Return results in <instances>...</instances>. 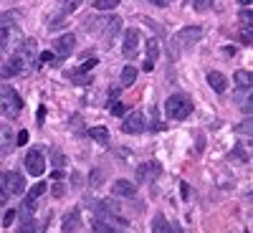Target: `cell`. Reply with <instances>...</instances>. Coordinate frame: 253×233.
<instances>
[{"mask_svg": "<svg viewBox=\"0 0 253 233\" xmlns=\"http://www.w3.org/2000/svg\"><path fill=\"white\" fill-rule=\"evenodd\" d=\"M84 28H86L89 33H94L96 38H101L104 44H112V38L122 31V18L117 15H99V18H86V23H84Z\"/></svg>", "mask_w": 253, "mask_h": 233, "instance_id": "1", "label": "cell"}, {"mask_svg": "<svg viewBox=\"0 0 253 233\" xmlns=\"http://www.w3.org/2000/svg\"><path fill=\"white\" fill-rule=\"evenodd\" d=\"M0 112L10 119L23 112V99H20V94L10 87V84H0Z\"/></svg>", "mask_w": 253, "mask_h": 233, "instance_id": "2", "label": "cell"}, {"mask_svg": "<svg viewBox=\"0 0 253 233\" xmlns=\"http://www.w3.org/2000/svg\"><path fill=\"white\" fill-rule=\"evenodd\" d=\"M165 112H167V119H172V122L187 119V114L193 112V101H190V96H185V94H172L165 101Z\"/></svg>", "mask_w": 253, "mask_h": 233, "instance_id": "3", "label": "cell"}, {"mask_svg": "<svg viewBox=\"0 0 253 233\" xmlns=\"http://www.w3.org/2000/svg\"><path fill=\"white\" fill-rule=\"evenodd\" d=\"M26 190V180L23 175H18V173H0V193H5V195H20Z\"/></svg>", "mask_w": 253, "mask_h": 233, "instance_id": "4", "label": "cell"}, {"mask_svg": "<svg viewBox=\"0 0 253 233\" xmlns=\"http://www.w3.org/2000/svg\"><path fill=\"white\" fill-rule=\"evenodd\" d=\"M23 165H26V173L28 175H33V178H41L46 173V157L41 155L38 150H31V152H26V160H23Z\"/></svg>", "mask_w": 253, "mask_h": 233, "instance_id": "5", "label": "cell"}, {"mask_svg": "<svg viewBox=\"0 0 253 233\" xmlns=\"http://www.w3.org/2000/svg\"><path fill=\"white\" fill-rule=\"evenodd\" d=\"M74 48H76V36H74V33L58 36V38L53 41V53H56V56H61V58L71 56V53H74Z\"/></svg>", "mask_w": 253, "mask_h": 233, "instance_id": "6", "label": "cell"}, {"mask_svg": "<svg viewBox=\"0 0 253 233\" xmlns=\"http://www.w3.org/2000/svg\"><path fill=\"white\" fill-rule=\"evenodd\" d=\"M15 58L20 61V66H23V71H28L33 66V58H36V41L33 38H26V44L18 48Z\"/></svg>", "mask_w": 253, "mask_h": 233, "instance_id": "7", "label": "cell"}, {"mask_svg": "<svg viewBox=\"0 0 253 233\" xmlns=\"http://www.w3.org/2000/svg\"><path fill=\"white\" fill-rule=\"evenodd\" d=\"M162 175V165L157 160H150L147 165H142L137 170V183H155Z\"/></svg>", "mask_w": 253, "mask_h": 233, "instance_id": "8", "label": "cell"}, {"mask_svg": "<svg viewBox=\"0 0 253 233\" xmlns=\"http://www.w3.org/2000/svg\"><path fill=\"white\" fill-rule=\"evenodd\" d=\"M144 127H147V124H144L142 112H132L129 117L122 122V132H124V135H142Z\"/></svg>", "mask_w": 253, "mask_h": 233, "instance_id": "9", "label": "cell"}, {"mask_svg": "<svg viewBox=\"0 0 253 233\" xmlns=\"http://www.w3.org/2000/svg\"><path fill=\"white\" fill-rule=\"evenodd\" d=\"M200 38H203V28L200 26H187V28H182L175 36V41H177L180 46H193V44H198Z\"/></svg>", "mask_w": 253, "mask_h": 233, "instance_id": "10", "label": "cell"}, {"mask_svg": "<svg viewBox=\"0 0 253 233\" xmlns=\"http://www.w3.org/2000/svg\"><path fill=\"white\" fill-rule=\"evenodd\" d=\"M124 56L126 58H134L137 56V51H139V31L137 28H126V33H124Z\"/></svg>", "mask_w": 253, "mask_h": 233, "instance_id": "11", "label": "cell"}, {"mask_svg": "<svg viewBox=\"0 0 253 233\" xmlns=\"http://www.w3.org/2000/svg\"><path fill=\"white\" fill-rule=\"evenodd\" d=\"M46 193V183H38V185H33L28 193H26V203H23V210L26 213H33L36 210V205H38V198Z\"/></svg>", "mask_w": 253, "mask_h": 233, "instance_id": "12", "label": "cell"}, {"mask_svg": "<svg viewBox=\"0 0 253 233\" xmlns=\"http://www.w3.org/2000/svg\"><path fill=\"white\" fill-rule=\"evenodd\" d=\"M157 56H160V41H157V38H150V41H147L144 71H152V69H155V63H157Z\"/></svg>", "mask_w": 253, "mask_h": 233, "instance_id": "13", "label": "cell"}, {"mask_svg": "<svg viewBox=\"0 0 253 233\" xmlns=\"http://www.w3.org/2000/svg\"><path fill=\"white\" fill-rule=\"evenodd\" d=\"M112 193L119 195V198H134L137 193V183H129V180H117L112 185Z\"/></svg>", "mask_w": 253, "mask_h": 233, "instance_id": "14", "label": "cell"}, {"mask_svg": "<svg viewBox=\"0 0 253 233\" xmlns=\"http://www.w3.org/2000/svg\"><path fill=\"white\" fill-rule=\"evenodd\" d=\"M81 228V216H79V210H71L69 216H63V223H61V231L63 233H76Z\"/></svg>", "mask_w": 253, "mask_h": 233, "instance_id": "15", "label": "cell"}, {"mask_svg": "<svg viewBox=\"0 0 253 233\" xmlns=\"http://www.w3.org/2000/svg\"><path fill=\"white\" fill-rule=\"evenodd\" d=\"M152 231L155 233H182V228L180 226H175V223H170L165 216H157L155 218V223H152Z\"/></svg>", "mask_w": 253, "mask_h": 233, "instance_id": "16", "label": "cell"}, {"mask_svg": "<svg viewBox=\"0 0 253 233\" xmlns=\"http://www.w3.org/2000/svg\"><path fill=\"white\" fill-rule=\"evenodd\" d=\"M18 74H23V66H20V61L15 56L8 58L3 66H0V76H3V79H10V76H18Z\"/></svg>", "mask_w": 253, "mask_h": 233, "instance_id": "17", "label": "cell"}, {"mask_svg": "<svg viewBox=\"0 0 253 233\" xmlns=\"http://www.w3.org/2000/svg\"><path fill=\"white\" fill-rule=\"evenodd\" d=\"M208 84L213 87V92H218V94H223L225 89H228V79L220 74V71H210L208 74Z\"/></svg>", "mask_w": 253, "mask_h": 233, "instance_id": "18", "label": "cell"}, {"mask_svg": "<svg viewBox=\"0 0 253 233\" xmlns=\"http://www.w3.org/2000/svg\"><path fill=\"white\" fill-rule=\"evenodd\" d=\"M13 132H10V127L8 124H0V152H8L13 150Z\"/></svg>", "mask_w": 253, "mask_h": 233, "instance_id": "19", "label": "cell"}, {"mask_svg": "<svg viewBox=\"0 0 253 233\" xmlns=\"http://www.w3.org/2000/svg\"><path fill=\"white\" fill-rule=\"evenodd\" d=\"M20 18H23V13H20V10H5V13H0V28L15 26Z\"/></svg>", "mask_w": 253, "mask_h": 233, "instance_id": "20", "label": "cell"}, {"mask_svg": "<svg viewBox=\"0 0 253 233\" xmlns=\"http://www.w3.org/2000/svg\"><path fill=\"white\" fill-rule=\"evenodd\" d=\"M69 26V13H53L51 18H48V28L51 31H58V28H66Z\"/></svg>", "mask_w": 253, "mask_h": 233, "instance_id": "21", "label": "cell"}, {"mask_svg": "<svg viewBox=\"0 0 253 233\" xmlns=\"http://www.w3.org/2000/svg\"><path fill=\"white\" fill-rule=\"evenodd\" d=\"M233 79H236V84L241 89H251V84H253V76H251V71H246V69H238L236 74H233Z\"/></svg>", "mask_w": 253, "mask_h": 233, "instance_id": "22", "label": "cell"}, {"mask_svg": "<svg viewBox=\"0 0 253 233\" xmlns=\"http://www.w3.org/2000/svg\"><path fill=\"white\" fill-rule=\"evenodd\" d=\"M15 233H41V226H38L33 218H26V216H23V221H20V226H18Z\"/></svg>", "mask_w": 253, "mask_h": 233, "instance_id": "23", "label": "cell"}, {"mask_svg": "<svg viewBox=\"0 0 253 233\" xmlns=\"http://www.w3.org/2000/svg\"><path fill=\"white\" fill-rule=\"evenodd\" d=\"M94 233H122V228H117V226H112V223H107V221L96 218V221H94Z\"/></svg>", "mask_w": 253, "mask_h": 233, "instance_id": "24", "label": "cell"}, {"mask_svg": "<svg viewBox=\"0 0 253 233\" xmlns=\"http://www.w3.org/2000/svg\"><path fill=\"white\" fill-rule=\"evenodd\" d=\"M69 79H71L74 84H79V87H89V84L94 81L89 74H84V71H79V69H76V71H69Z\"/></svg>", "mask_w": 253, "mask_h": 233, "instance_id": "25", "label": "cell"}, {"mask_svg": "<svg viewBox=\"0 0 253 233\" xmlns=\"http://www.w3.org/2000/svg\"><path fill=\"white\" fill-rule=\"evenodd\" d=\"M137 79V69L134 66H124L122 69V87H132Z\"/></svg>", "mask_w": 253, "mask_h": 233, "instance_id": "26", "label": "cell"}, {"mask_svg": "<svg viewBox=\"0 0 253 233\" xmlns=\"http://www.w3.org/2000/svg\"><path fill=\"white\" fill-rule=\"evenodd\" d=\"M89 137L96 140V142H101V144H107V142H109V132L104 130V127H91V130H89Z\"/></svg>", "mask_w": 253, "mask_h": 233, "instance_id": "27", "label": "cell"}, {"mask_svg": "<svg viewBox=\"0 0 253 233\" xmlns=\"http://www.w3.org/2000/svg\"><path fill=\"white\" fill-rule=\"evenodd\" d=\"M38 63H41V66H53V63H56V53L53 51H43L38 56Z\"/></svg>", "mask_w": 253, "mask_h": 233, "instance_id": "28", "label": "cell"}, {"mask_svg": "<svg viewBox=\"0 0 253 233\" xmlns=\"http://www.w3.org/2000/svg\"><path fill=\"white\" fill-rule=\"evenodd\" d=\"M81 3H84V0H61V10H63V13H71V10H76Z\"/></svg>", "mask_w": 253, "mask_h": 233, "instance_id": "29", "label": "cell"}, {"mask_svg": "<svg viewBox=\"0 0 253 233\" xmlns=\"http://www.w3.org/2000/svg\"><path fill=\"white\" fill-rule=\"evenodd\" d=\"M99 10H114L117 5H119V0H96V3H94Z\"/></svg>", "mask_w": 253, "mask_h": 233, "instance_id": "30", "label": "cell"}, {"mask_svg": "<svg viewBox=\"0 0 253 233\" xmlns=\"http://www.w3.org/2000/svg\"><path fill=\"white\" fill-rule=\"evenodd\" d=\"M241 44H243V46H251V44H253V33H251V26H243V31H241Z\"/></svg>", "mask_w": 253, "mask_h": 233, "instance_id": "31", "label": "cell"}, {"mask_svg": "<svg viewBox=\"0 0 253 233\" xmlns=\"http://www.w3.org/2000/svg\"><path fill=\"white\" fill-rule=\"evenodd\" d=\"M101 180H104V173H101V170H91V175H89V185H91V187H99Z\"/></svg>", "mask_w": 253, "mask_h": 233, "instance_id": "32", "label": "cell"}, {"mask_svg": "<svg viewBox=\"0 0 253 233\" xmlns=\"http://www.w3.org/2000/svg\"><path fill=\"white\" fill-rule=\"evenodd\" d=\"M81 61H84V63H81V66H79V71H84V74H86L89 69H94V66H96V58H94V56H89V58L84 56Z\"/></svg>", "mask_w": 253, "mask_h": 233, "instance_id": "33", "label": "cell"}, {"mask_svg": "<svg viewBox=\"0 0 253 233\" xmlns=\"http://www.w3.org/2000/svg\"><path fill=\"white\" fill-rule=\"evenodd\" d=\"M236 132H238V135H248V140H251V117L243 119V122L236 127Z\"/></svg>", "mask_w": 253, "mask_h": 233, "instance_id": "34", "label": "cell"}, {"mask_svg": "<svg viewBox=\"0 0 253 233\" xmlns=\"http://www.w3.org/2000/svg\"><path fill=\"white\" fill-rule=\"evenodd\" d=\"M210 5H213V0H193V8H195L198 13H205Z\"/></svg>", "mask_w": 253, "mask_h": 233, "instance_id": "35", "label": "cell"}, {"mask_svg": "<svg viewBox=\"0 0 253 233\" xmlns=\"http://www.w3.org/2000/svg\"><path fill=\"white\" fill-rule=\"evenodd\" d=\"M51 193H53V198H63V193H66V185H63L61 180H56L53 187H51Z\"/></svg>", "mask_w": 253, "mask_h": 233, "instance_id": "36", "label": "cell"}, {"mask_svg": "<svg viewBox=\"0 0 253 233\" xmlns=\"http://www.w3.org/2000/svg\"><path fill=\"white\" fill-rule=\"evenodd\" d=\"M10 44V36H8V28H0V53L5 51V46Z\"/></svg>", "mask_w": 253, "mask_h": 233, "instance_id": "37", "label": "cell"}, {"mask_svg": "<svg viewBox=\"0 0 253 233\" xmlns=\"http://www.w3.org/2000/svg\"><path fill=\"white\" fill-rule=\"evenodd\" d=\"M238 18H241V23H243V26H251V23H253V13H251V8H248V10H241Z\"/></svg>", "mask_w": 253, "mask_h": 233, "instance_id": "38", "label": "cell"}, {"mask_svg": "<svg viewBox=\"0 0 253 233\" xmlns=\"http://www.w3.org/2000/svg\"><path fill=\"white\" fill-rule=\"evenodd\" d=\"M53 165H56V167H63V165H66V157H63L61 150H53Z\"/></svg>", "mask_w": 253, "mask_h": 233, "instance_id": "39", "label": "cell"}, {"mask_svg": "<svg viewBox=\"0 0 253 233\" xmlns=\"http://www.w3.org/2000/svg\"><path fill=\"white\" fill-rule=\"evenodd\" d=\"M112 114H114V117H122V114H124V104H122V101H117L114 107H112Z\"/></svg>", "mask_w": 253, "mask_h": 233, "instance_id": "40", "label": "cell"}, {"mask_svg": "<svg viewBox=\"0 0 253 233\" xmlns=\"http://www.w3.org/2000/svg\"><path fill=\"white\" fill-rule=\"evenodd\" d=\"M233 157H238V160H243V162H248V155L243 152V147H236V150H233Z\"/></svg>", "mask_w": 253, "mask_h": 233, "instance_id": "41", "label": "cell"}, {"mask_svg": "<svg viewBox=\"0 0 253 233\" xmlns=\"http://www.w3.org/2000/svg\"><path fill=\"white\" fill-rule=\"evenodd\" d=\"M15 221V210H8V213H5V218H3V226H10Z\"/></svg>", "mask_w": 253, "mask_h": 233, "instance_id": "42", "label": "cell"}, {"mask_svg": "<svg viewBox=\"0 0 253 233\" xmlns=\"http://www.w3.org/2000/svg\"><path fill=\"white\" fill-rule=\"evenodd\" d=\"M26 142H28V132H26V130L18 132V142H15V144H26Z\"/></svg>", "mask_w": 253, "mask_h": 233, "instance_id": "43", "label": "cell"}, {"mask_svg": "<svg viewBox=\"0 0 253 233\" xmlns=\"http://www.w3.org/2000/svg\"><path fill=\"white\" fill-rule=\"evenodd\" d=\"M180 195L187 200V195H190V187H187V183H180Z\"/></svg>", "mask_w": 253, "mask_h": 233, "instance_id": "44", "label": "cell"}, {"mask_svg": "<svg viewBox=\"0 0 253 233\" xmlns=\"http://www.w3.org/2000/svg\"><path fill=\"white\" fill-rule=\"evenodd\" d=\"M38 124H43V119H46V107H38Z\"/></svg>", "mask_w": 253, "mask_h": 233, "instance_id": "45", "label": "cell"}, {"mask_svg": "<svg viewBox=\"0 0 253 233\" xmlns=\"http://www.w3.org/2000/svg\"><path fill=\"white\" fill-rule=\"evenodd\" d=\"M150 3L157 5V8H167V5H170V0H150Z\"/></svg>", "mask_w": 253, "mask_h": 233, "instance_id": "46", "label": "cell"}, {"mask_svg": "<svg viewBox=\"0 0 253 233\" xmlns=\"http://www.w3.org/2000/svg\"><path fill=\"white\" fill-rule=\"evenodd\" d=\"M5 203H8V195H5V193H0V205H5Z\"/></svg>", "mask_w": 253, "mask_h": 233, "instance_id": "47", "label": "cell"}, {"mask_svg": "<svg viewBox=\"0 0 253 233\" xmlns=\"http://www.w3.org/2000/svg\"><path fill=\"white\" fill-rule=\"evenodd\" d=\"M238 3H241V5H243V8H246V5H248V8H251V0H238Z\"/></svg>", "mask_w": 253, "mask_h": 233, "instance_id": "48", "label": "cell"}, {"mask_svg": "<svg viewBox=\"0 0 253 233\" xmlns=\"http://www.w3.org/2000/svg\"><path fill=\"white\" fill-rule=\"evenodd\" d=\"M248 233H251V231H248Z\"/></svg>", "mask_w": 253, "mask_h": 233, "instance_id": "49", "label": "cell"}]
</instances>
